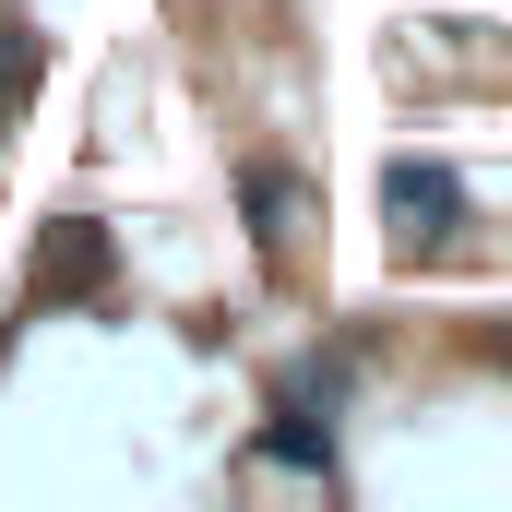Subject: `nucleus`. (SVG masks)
<instances>
[{
    "mask_svg": "<svg viewBox=\"0 0 512 512\" xmlns=\"http://www.w3.org/2000/svg\"><path fill=\"white\" fill-rule=\"evenodd\" d=\"M453 215H465V179H453L441 155H405V167H393V227H405V239H441Z\"/></svg>",
    "mask_w": 512,
    "mask_h": 512,
    "instance_id": "nucleus-1",
    "label": "nucleus"
},
{
    "mask_svg": "<svg viewBox=\"0 0 512 512\" xmlns=\"http://www.w3.org/2000/svg\"><path fill=\"white\" fill-rule=\"evenodd\" d=\"M96 274H108V239H96L84 215H60V239H48V262H36V286L72 298V286H96Z\"/></svg>",
    "mask_w": 512,
    "mask_h": 512,
    "instance_id": "nucleus-2",
    "label": "nucleus"
},
{
    "mask_svg": "<svg viewBox=\"0 0 512 512\" xmlns=\"http://www.w3.org/2000/svg\"><path fill=\"white\" fill-rule=\"evenodd\" d=\"M24 84H36V36H24V24H0V120H12V96H24Z\"/></svg>",
    "mask_w": 512,
    "mask_h": 512,
    "instance_id": "nucleus-3",
    "label": "nucleus"
}]
</instances>
